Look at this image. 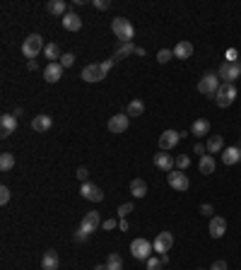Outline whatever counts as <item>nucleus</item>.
<instances>
[{"mask_svg": "<svg viewBox=\"0 0 241 270\" xmlns=\"http://www.w3.org/2000/svg\"><path fill=\"white\" fill-rule=\"evenodd\" d=\"M167 181H169V186H171L174 191H179V193H183V191H188V188H191V179H188V174H186V172H179V169L169 172V174H167Z\"/></svg>", "mask_w": 241, "mask_h": 270, "instance_id": "obj_7", "label": "nucleus"}, {"mask_svg": "<svg viewBox=\"0 0 241 270\" xmlns=\"http://www.w3.org/2000/svg\"><path fill=\"white\" fill-rule=\"evenodd\" d=\"M10 198H12L10 188H7V186H0V205H7V203H10Z\"/></svg>", "mask_w": 241, "mask_h": 270, "instance_id": "obj_35", "label": "nucleus"}, {"mask_svg": "<svg viewBox=\"0 0 241 270\" xmlns=\"http://www.w3.org/2000/svg\"><path fill=\"white\" fill-rule=\"evenodd\" d=\"M152 251H154V246H152L147 239H143V237L133 239V244H130V256H133L135 261H147L152 256Z\"/></svg>", "mask_w": 241, "mask_h": 270, "instance_id": "obj_4", "label": "nucleus"}, {"mask_svg": "<svg viewBox=\"0 0 241 270\" xmlns=\"http://www.w3.org/2000/svg\"><path fill=\"white\" fill-rule=\"evenodd\" d=\"M15 167V154L12 152H2L0 154V172H10Z\"/></svg>", "mask_w": 241, "mask_h": 270, "instance_id": "obj_31", "label": "nucleus"}, {"mask_svg": "<svg viewBox=\"0 0 241 270\" xmlns=\"http://www.w3.org/2000/svg\"><path fill=\"white\" fill-rule=\"evenodd\" d=\"M63 27L68 31H80L82 29V17L77 15V12H68V15H63Z\"/></svg>", "mask_w": 241, "mask_h": 270, "instance_id": "obj_18", "label": "nucleus"}, {"mask_svg": "<svg viewBox=\"0 0 241 270\" xmlns=\"http://www.w3.org/2000/svg\"><path fill=\"white\" fill-rule=\"evenodd\" d=\"M135 49H138V46H135L133 41H130V44H119V49H116V56H114V58H116V60H119V58H130V56L135 53Z\"/></svg>", "mask_w": 241, "mask_h": 270, "instance_id": "obj_30", "label": "nucleus"}, {"mask_svg": "<svg viewBox=\"0 0 241 270\" xmlns=\"http://www.w3.org/2000/svg\"><path fill=\"white\" fill-rule=\"evenodd\" d=\"M130 196L133 198H145L147 196V183L143 179H133L130 181Z\"/></svg>", "mask_w": 241, "mask_h": 270, "instance_id": "obj_24", "label": "nucleus"}, {"mask_svg": "<svg viewBox=\"0 0 241 270\" xmlns=\"http://www.w3.org/2000/svg\"><path fill=\"white\" fill-rule=\"evenodd\" d=\"M181 140V133L179 130H164L162 135H159V150L167 152L171 150V147H176V143Z\"/></svg>", "mask_w": 241, "mask_h": 270, "instance_id": "obj_13", "label": "nucleus"}, {"mask_svg": "<svg viewBox=\"0 0 241 270\" xmlns=\"http://www.w3.org/2000/svg\"><path fill=\"white\" fill-rule=\"evenodd\" d=\"M106 268L109 270H123V258H120L119 253H109V258H106Z\"/></svg>", "mask_w": 241, "mask_h": 270, "instance_id": "obj_32", "label": "nucleus"}, {"mask_svg": "<svg viewBox=\"0 0 241 270\" xmlns=\"http://www.w3.org/2000/svg\"><path fill=\"white\" fill-rule=\"evenodd\" d=\"M111 29H114V34H116V39H119L120 44H130L133 36H135V29H133L130 20H125V17H116L111 22Z\"/></svg>", "mask_w": 241, "mask_h": 270, "instance_id": "obj_1", "label": "nucleus"}, {"mask_svg": "<svg viewBox=\"0 0 241 270\" xmlns=\"http://www.w3.org/2000/svg\"><path fill=\"white\" fill-rule=\"evenodd\" d=\"M72 63H75V56H72V53H63V58H60V65H63V68H72Z\"/></svg>", "mask_w": 241, "mask_h": 270, "instance_id": "obj_39", "label": "nucleus"}, {"mask_svg": "<svg viewBox=\"0 0 241 270\" xmlns=\"http://www.w3.org/2000/svg\"><path fill=\"white\" fill-rule=\"evenodd\" d=\"M92 5H94L96 10H109V7H111L109 0H92Z\"/></svg>", "mask_w": 241, "mask_h": 270, "instance_id": "obj_40", "label": "nucleus"}, {"mask_svg": "<svg viewBox=\"0 0 241 270\" xmlns=\"http://www.w3.org/2000/svg\"><path fill=\"white\" fill-rule=\"evenodd\" d=\"M200 212H203L205 217H215V215H212V212H215V208H212L210 203H203V205H200Z\"/></svg>", "mask_w": 241, "mask_h": 270, "instance_id": "obj_43", "label": "nucleus"}, {"mask_svg": "<svg viewBox=\"0 0 241 270\" xmlns=\"http://www.w3.org/2000/svg\"><path fill=\"white\" fill-rule=\"evenodd\" d=\"M191 56H193V44H191V41H179V44L174 46V58L188 60Z\"/></svg>", "mask_w": 241, "mask_h": 270, "instance_id": "obj_22", "label": "nucleus"}, {"mask_svg": "<svg viewBox=\"0 0 241 270\" xmlns=\"http://www.w3.org/2000/svg\"><path fill=\"white\" fill-rule=\"evenodd\" d=\"M239 159H241V147H227V150H222V162H224L227 167L237 164Z\"/></svg>", "mask_w": 241, "mask_h": 270, "instance_id": "obj_23", "label": "nucleus"}, {"mask_svg": "<svg viewBox=\"0 0 241 270\" xmlns=\"http://www.w3.org/2000/svg\"><path fill=\"white\" fill-rule=\"evenodd\" d=\"M17 130V116L15 114H2L0 116V138H10Z\"/></svg>", "mask_w": 241, "mask_h": 270, "instance_id": "obj_12", "label": "nucleus"}, {"mask_svg": "<svg viewBox=\"0 0 241 270\" xmlns=\"http://www.w3.org/2000/svg\"><path fill=\"white\" fill-rule=\"evenodd\" d=\"M85 239H87V237H85V234H82L80 229H77V232L72 234V241H75V244H82V241H85Z\"/></svg>", "mask_w": 241, "mask_h": 270, "instance_id": "obj_47", "label": "nucleus"}, {"mask_svg": "<svg viewBox=\"0 0 241 270\" xmlns=\"http://www.w3.org/2000/svg\"><path fill=\"white\" fill-rule=\"evenodd\" d=\"M27 68H29V70H36V68H39V63H36V60H27Z\"/></svg>", "mask_w": 241, "mask_h": 270, "instance_id": "obj_49", "label": "nucleus"}, {"mask_svg": "<svg viewBox=\"0 0 241 270\" xmlns=\"http://www.w3.org/2000/svg\"><path fill=\"white\" fill-rule=\"evenodd\" d=\"M224 58H227V63H237V49H229Z\"/></svg>", "mask_w": 241, "mask_h": 270, "instance_id": "obj_46", "label": "nucleus"}, {"mask_svg": "<svg viewBox=\"0 0 241 270\" xmlns=\"http://www.w3.org/2000/svg\"><path fill=\"white\" fill-rule=\"evenodd\" d=\"M63 70H65V68H63L60 63H48V65L44 68V80L51 82V85H56L60 77H63Z\"/></svg>", "mask_w": 241, "mask_h": 270, "instance_id": "obj_16", "label": "nucleus"}, {"mask_svg": "<svg viewBox=\"0 0 241 270\" xmlns=\"http://www.w3.org/2000/svg\"><path fill=\"white\" fill-rule=\"evenodd\" d=\"M114 65H116V58H106V60H104V63H101V70H104V73L109 75V70H111Z\"/></svg>", "mask_w": 241, "mask_h": 270, "instance_id": "obj_42", "label": "nucleus"}, {"mask_svg": "<svg viewBox=\"0 0 241 270\" xmlns=\"http://www.w3.org/2000/svg\"><path fill=\"white\" fill-rule=\"evenodd\" d=\"M208 232H210L212 239H222L224 232H227V220H224V217H217V215L210 217V229H208Z\"/></svg>", "mask_w": 241, "mask_h": 270, "instance_id": "obj_17", "label": "nucleus"}, {"mask_svg": "<svg viewBox=\"0 0 241 270\" xmlns=\"http://www.w3.org/2000/svg\"><path fill=\"white\" fill-rule=\"evenodd\" d=\"M128 227H130V224H128V220H120V222H119V229H120V232H128Z\"/></svg>", "mask_w": 241, "mask_h": 270, "instance_id": "obj_48", "label": "nucleus"}, {"mask_svg": "<svg viewBox=\"0 0 241 270\" xmlns=\"http://www.w3.org/2000/svg\"><path fill=\"white\" fill-rule=\"evenodd\" d=\"M128 123H130V116L128 114H116L109 119V130L111 133H125L128 130Z\"/></svg>", "mask_w": 241, "mask_h": 270, "instance_id": "obj_15", "label": "nucleus"}, {"mask_svg": "<svg viewBox=\"0 0 241 270\" xmlns=\"http://www.w3.org/2000/svg\"><path fill=\"white\" fill-rule=\"evenodd\" d=\"M44 56L48 58V63H60V58H63V56H60L58 44H53V41H51V44H46V49H44Z\"/></svg>", "mask_w": 241, "mask_h": 270, "instance_id": "obj_29", "label": "nucleus"}, {"mask_svg": "<svg viewBox=\"0 0 241 270\" xmlns=\"http://www.w3.org/2000/svg\"><path fill=\"white\" fill-rule=\"evenodd\" d=\"M188 167H191V154H179V157H176V169H179V172H186Z\"/></svg>", "mask_w": 241, "mask_h": 270, "instance_id": "obj_33", "label": "nucleus"}, {"mask_svg": "<svg viewBox=\"0 0 241 270\" xmlns=\"http://www.w3.org/2000/svg\"><path fill=\"white\" fill-rule=\"evenodd\" d=\"M80 196L85 198V200H92V203H101L104 200V191L96 186V183H82V188H80Z\"/></svg>", "mask_w": 241, "mask_h": 270, "instance_id": "obj_10", "label": "nucleus"}, {"mask_svg": "<svg viewBox=\"0 0 241 270\" xmlns=\"http://www.w3.org/2000/svg\"><path fill=\"white\" fill-rule=\"evenodd\" d=\"M101 227H104L106 232H114V229L119 227V222H116L114 217H109V220H104V222H101Z\"/></svg>", "mask_w": 241, "mask_h": 270, "instance_id": "obj_38", "label": "nucleus"}, {"mask_svg": "<svg viewBox=\"0 0 241 270\" xmlns=\"http://www.w3.org/2000/svg\"><path fill=\"white\" fill-rule=\"evenodd\" d=\"M162 268H164L162 258H154V256H150V258H147V270H162Z\"/></svg>", "mask_w": 241, "mask_h": 270, "instance_id": "obj_36", "label": "nucleus"}, {"mask_svg": "<svg viewBox=\"0 0 241 270\" xmlns=\"http://www.w3.org/2000/svg\"><path fill=\"white\" fill-rule=\"evenodd\" d=\"M193 152H195V154H200V157H203V154H205V152H208V147H205V145H203V143H195V145H193Z\"/></svg>", "mask_w": 241, "mask_h": 270, "instance_id": "obj_45", "label": "nucleus"}, {"mask_svg": "<svg viewBox=\"0 0 241 270\" xmlns=\"http://www.w3.org/2000/svg\"><path fill=\"white\" fill-rule=\"evenodd\" d=\"M198 270H203V268H198Z\"/></svg>", "mask_w": 241, "mask_h": 270, "instance_id": "obj_51", "label": "nucleus"}, {"mask_svg": "<svg viewBox=\"0 0 241 270\" xmlns=\"http://www.w3.org/2000/svg\"><path fill=\"white\" fill-rule=\"evenodd\" d=\"M130 212H133V203H123V205H119V217L120 220H125Z\"/></svg>", "mask_w": 241, "mask_h": 270, "instance_id": "obj_37", "label": "nucleus"}, {"mask_svg": "<svg viewBox=\"0 0 241 270\" xmlns=\"http://www.w3.org/2000/svg\"><path fill=\"white\" fill-rule=\"evenodd\" d=\"M234 99H237V87L229 85V82H222L217 94H215V104H217L219 109H227V106L234 104Z\"/></svg>", "mask_w": 241, "mask_h": 270, "instance_id": "obj_3", "label": "nucleus"}, {"mask_svg": "<svg viewBox=\"0 0 241 270\" xmlns=\"http://www.w3.org/2000/svg\"><path fill=\"white\" fill-rule=\"evenodd\" d=\"M77 179L82 181V183H87V179H90V172H87V167H80V169H77Z\"/></svg>", "mask_w": 241, "mask_h": 270, "instance_id": "obj_41", "label": "nucleus"}, {"mask_svg": "<svg viewBox=\"0 0 241 270\" xmlns=\"http://www.w3.org/2000/svg\"><path fill=\"white\" fill-rule=\"evenodd\" d=\"M154 167L169 174V172H174V167H176V159H174L171 154H167V152H157V154H154Z\"/></svg>", "mask_w": 241, "mask_h": 270, "instance_id": "obj_14", "label": "nucleus"}, {"mask_svg": "<svg viewBox=\"0 0 241 270\" xmlns=\"http://www.w3.org/2000/svg\"><path fill=\"white\" fill-rule=\"evenodd\" d=\"M46 10H48L51 15H68V12H70V10H68V2H65V0H48Z\"/></svg>", "mask_w": 241, "mask_h": 270, "instance_id": "obj_27", "label": "nucleus"}, {"mask_svg": "<svg viewBox=\"0 0 241 270\" xmlns=\"http://www.w3.org/2000/svg\"><path fill=\"white\" fill-rule=\"evenodd\" d=\"M198 169H200V174H205V176L215 174V159H212V154H203V157H200Z\"/></svg>", "mask_w": 241, "mask_h": 270, "instance_id": "obj_25", "label": "nucleus"}, {"mask_svg": "<svg viewBox=\"0 0 241 270\" xmlns=\"http://www.w3.org/2000/svg\"><path fill=\"white\" fill-rule=\"evenodd\" d=\"M171 58H174V51H169V49H162V51L157 53V63H162V65L169 63Z\"/></svg>", "mask_w": 241, "mask_h": 270, "instance_id": "obj_34", "label": "nucleus"}, {"mask_svg": "<svg viewBox=\"0 0 241 270\" xmlns=\"http://www.w3.org/2000/svg\"><path fill=\"white\" fill-rule=\"evenodd\" d=\"M104 77H106V73L101 70V63H90L82 70V80L85 82H101Z\"/></svg>", "mask_w": 241, "mask_h": 270, "instance_id": "obj_11", "label": "nucleus"}, {"mask_svg": "<svg viewBox=\"0 0 241 270\" xmlns=\"http://www.w3.org/2000/svg\"><path fill=\"white\" fill-rule=\"evenodd\" d=\"M41 268L44 270H58L60 268V258H58V251H46L44 258H41Z\"/></svg>", "mask_w": 241, "mask_h": 270, "instance_id": "obj_20", "label": "nucleus"}, {"mask_svg": "<svg viewBox=\"0 0 241 270\" xmlns=\"http://www.w3.org/2000/svg\"><path fill=\"white\" fill-rule=\"evenodd\" d=\"M94 270H109V268H106V263H99V266H94Z\"/></svg>", "mask_w": 241, "mask_h": 270, "instance_id": "obj_50", "label": "nucleus"}, {"mask_svg": "<svg viewBox=\"0 0 241 270\" xmlns=\"http://www.w3.org/2000/svg\"><path fill=\"white\" fill-rule=\"evenodd\" d=\"M44 49H46V44H44V39L39 34H29L24 39V44H22V53H24V58H29V60H36V56Z\"/></svg>", "mask_w": 241, "mask_h": 270, "instance_id": "obj_2", "label": "nucleus"}, {"mask_svg": "<svg viewBox=\"0 0 241 270\" xmlns=\"http://www.w3.org/2000/svg\"><path fill=\"white\" fill-rule=\"evenodd\" d=\"M217 77L222 80V82H229V85H234V80H239L241 77V63H222L219 65V70H217Z\"/></svg>", "mask_w": 241, "mask_h": 270, "instance_id": "obj_5", "label": "nucleus"}, {"mask_svg": "<svg viewBox=\"0 0 241 270\" xmlns=\"http://www.w3.org/2000/svg\"><path fill=\"white\" fill-rule=\"evenodd\" d=\"M210 133V121L208 119H195L193 121V125H191V135H195V138H205Z\"/></svg>", "mask_w": 241, "mask_h": 270, "instance_id": "obj_21", "label": "nucleus"}, {"mask_svg": "<svg viewBox=\"0 0 241 270\" xmlns=\"http://www.w3.org/2000/svg\"><path fill=\"white\" fill-rule=\"evenodd\" d=\"M208 154H217V152L224 150V140H222V135H210L208 138Z\"/></svg>", "mask_w": 241, "mask_h": 270, "instance_id": "obj_28", "label": "nucleus"}, {"mask_svg": "<svg viewBox=\"0 0 241 270\" xmlns=\"http://www.w3.org/2000/svg\"><path fill=\"white\" fill-rule=\"evenodd\" d=\"M152 246H154V251H157L159 256L169 253L171 246H174V234H171V232H159V234L154 237V241H152Z\"/></svg>", "mask_w": 241, "mask_h": 270, "instance_id": "obj_8", "label": "nucleus"}, {"mask_svg": "<svg viewBox=\"0 0 241 270\" xmlns=\"http://www.w3.org/2000/svg\"><path fill=\"white\" fill-rule=\"evenodd\" d=\"M210 270H227V261H222V258L215 261V263L210 266Z\"/></svg>", "mask_w": 241, "mask_h": 270, "instance_id": "obj_44", "label": "nucleus"}, {"mask_svg": "<svg viewBox=\"0 0 241 270\" xmlns=\"http://www.w3.org/2000/svg\"><path fill=\"white\" fill-rule=\"evenodd\" d=\"M96 227H101V217H99V212H87L85 217H82V222H80V232L85 234V237H90L92 232H96Z\"/></svg>", "mask_w": 241, "mask_h": 270, "instance_id": "obj_9", "label": "nucleus"}, {"mask_svg": "<svg viewBox=\"0 0 241 270\" xmlns=\"http://www.w3.org/2000/svg\"><path fill=\"white\" fill-rule=\"evenodd\" d=\"M51 125H53V119L46 116V114H39V116L31 119V128H34L36 133H46V130H51Z\"/></svg>", "mask_w": 241, "mask_h": 270, "instance_id": "obj_19", "label": "nucleus"}, {"mask_svg": "<svg viewBox=\"0 0 241 270\" xmlns=\"http://www.w3.org/2000/svg\"><path fill=\"white\" fill-rule=\"evenodd\" d=\"M125 114H128L130 119H138V116H143V114H145V104H143V99H133V101L128 104Z\"/></svg>", "mask_w": 241, "mask_h": 270, "instance_id": "obj_26", "label": "nucleus"}, {"mask_svg": "<svg viewBox=\"0 0 241 270\" xmlns=\"http://www.w3.org/2000/svg\"><path fill=\"white\" fill-rule=\"evenodd\" d=\"M219 85H222V80L217 77V73H205L200 77V82H198V92L205 94V97H215L217 90H219Z\"/></svg>", "mask_w": 241, "mask_h": 270, "instance_id": "obj_6", "label": "nucleus"}]
</instances>
